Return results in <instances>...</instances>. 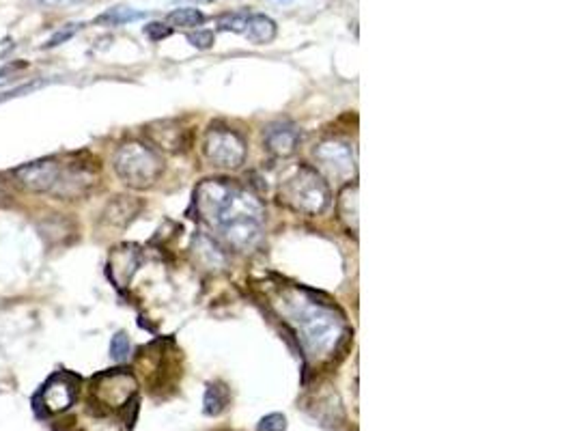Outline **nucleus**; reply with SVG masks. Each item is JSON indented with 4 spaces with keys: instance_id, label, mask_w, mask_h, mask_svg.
<instances>
[{
    "instance_id": "obj_27",
    "label": "nucleus",
    "mask_w": 575,
    "mask_h": 431,
    "mask_svg": "<svg viewBox=\"0 0 575 431\" xmlns=\"http://www.w3.org/2000/svg\"><path fill=\"white\" fill-rule=\"evenodd\" d=\"M284 429H286V419L282 414H267L259 423V431H284Z\"/></svg>"
},
{
    "instance_id": "obj_17",
    "label": "nucleus",
    "mask_w": 575,
    "mask_h": 431,
    "mask_svg": "<svg viewBox=\"0 0 575 431\" xmlns=\"http://www.w3.org/2000/svg\"><path fill=\"white\" fill-rule=\"evenodd\" d=\"M147 134H149V138L155 142L157 147H164V149H170V151H177L183 145V142H181L183 130H181V127H177V125L168 123V121L151 125L149 130H147Z\"/></svg>"
},
{
    "instance_id": "obj_3",
    "label": "nucleus",
    "mask_w": 575,
    "mask_h": 431,
    "mask_svg": "<svg viewBox=\"0 0 575 431\" xmlns=\"http://www.w3.org/2000/svg\"><path fill=\"white\" fill-rule=\"evenodd\" d=\"M280 201L291 210L317 216L330 203V190L319 170L311 166H297L291 177H286L280 186Z\"/></svg>"
},
{
    "instance_id": "obj_4",
    "label": "nucleus",
    "mask_w": 575,
    "mask_h": 431,
    "mask_svg": "<svg viewBox=\"0 0 575 431\" xmlns=\"http://www.w3.org/2000/svg\"><path fill=\"white\" fill-rule=\"evenodd\" d=\"M203 151L205 157L210 159L214 166L220 168H239L246 159V145L231 130H220L214 127L205 134L203 140Z\"/></svg>"
},
{
    "instance_id": "obj_28",
    "label": "nucleus",
    "mask_w": 575,
    "mask_h": 431,
    "mask_svg": "<svg viewBox=\"0 0 575 431\" xmlns=\"http://www.w3.org/2000/svg\"><path fill=\"white\" fill-rule=\"evenodd\" d=\"M43 82H26L22 87H15V89H9V91H3L0 93V102H7V100H13V98H20V95L24 93H30V91H37Z\"/></svg>"
},
{
    "instance_id": "obj_20",
    "label": "nucleus",
    "mask_w": 575,
    "mask_h": 431,
    "mask_svg": "<svg viewBox=\"0 0 575 431\" xmlns=\"http://www.w3.org/2000/svg\"><path fill=\"white\" fill-rule=\"evenodd\" d=\"M229 406V390L222 384H210L205 390V414L207 417H218V414Z\"/></svg>"
},
{
    "instance_id": "obj_15",
    "label": "nucleus",
    "mask_w": 575,
    "mask_h": 431,
    "mask_svg": "<svg viewBox=\"0 0 575 431\" xmlns=\"http://www.w3.org/2000/svg\"><path fill=\"white\" fill-rule=\"evenodd\" d=\"M140 210V205L132 199V197H115V201H110L106 212H104V220L113 227H125Z\"/></svg>"
},
{
    "instance_id": "obj_32",
    "label": "nucleus",
    "mask_w": 575,
    "mask_h": 431,
    "mask_svg": "<svg viewBox=\"0 0 575 431\" xmlns=\"http://www.w3.org/2000/svg\"><path fill=\"white\" fill-rule=\"evenodd\" d=\"M278 3H289V0H278Z\"/></svg>"
},
{
    "instance_id": "obj_31",
    "label": "nucleus",
    "mask_w": 575,
    "mask_h": 431,
    "mask_svg": "<svg viewBox=\"0 0 575 431\" xmlns=\"http://www.w3.org/2000/svg\"><path fill=\"white\" fill-rule=\"evenodd\" d=\"M0 195H3V184H0Z\"/></svg>"
},
{
    "instance_id": "obj_10",
    "label": "nucleus",
    "mask_w": 575,
    "mask_h": 431,
    "mask_svg": "<svg viewBox=\"0 0 575 431\" xmlns=\"http://www.w3.org/2000/svg\"><path fill=\"white\" fill-rule=\"evenodd\" d=\"M13 177L30 192H52L60 177V164L52 157L35 159V162L13 168Z\"/></svg>"
},
{
    "instance_id": "obj_6",
    "label": "nucleus",
    "mask_w": 575,
    "mask_h": 431,
    "mask_svg": "<svg viewBox=\"0 0 575 431\" xmlns=\"http://www.w3.org/2000/svg\"><path fill=\"white\" fill-rule=\"evenodd\" d=\"M91 393L106 408H123L136 395V379L130 371L113 369L93 379Z\"/></svg>"
},
{
    "instance_id": "obj_19",
    "label": "nucleus",
    "mask_w": 575,
    "mask_h": 431,
    "mask_svg": "<svg viewBox=\"0 0 575 431\" xmlns=\"http://www.w3.org/2000/svg\"><path fill=\"white\" fill-rule=\"evenodd\" d=\"M339 214L349 229L358 231V186H347L339 199Z\"/></svg>"
},
{
    "instance_id": "obj_29",
    "label": "nucleus",
    "mask_w": 575,
    "mask_h": 431,
    "mask_svg": "<svg viewBox=\"0 0 575 431\" xmlns=\"http://www.w3.org/2000/svg\"><path fill=\"white\" fill-rule=\"evenodd\" d=\"M37 3L43 7H52V9H65V7H76L80 3H84V0H37Z\"/></svg>"
},
{
    "instance_id": "obj_12",
    "label": "nucleus",
    "mask_w": 575,
    "mask_h": 431,
    "mask_svg": "<svg viewBox=\"0 0 575 431\" xmlns=\"http://www.w3.org/2000/svg\"><path fill=\"white\" fill-rule=\"evenodd\" d=\"M140 248L127 244V246H119L110 252L108 259V276L117 287H125L132 280V276L136 274V269L140 267Z\"/></svg>"
},
{
    "instance_id": "obj_8",
    "label": "nucleus",
    "mask_w": 575,
    "mask_h": 431,
    "mask_svg": "<svg viewBox=\"0 0 575 431\" xmlns=\"http://www.w3.org/2000/svg\"><path fill=\"white\" fill-rule=\"evenodd\" d=\"M237 192V186L227 179H205L194 192L196 212L203 220L218 225L222 212L227 210L233 195Z\"/></svg>"
},
{
    "instance_id": "obj_23",
    "label": "nucleus",
    "mask_w": 575,
    "mask_h": 431,
    "mask_svg": "<svg viewBox=\"0 0 575 431\" xmlns=\"http://www.w3.org/2000/svg\"><path fill=\"white\" fill-rule=\"evenodd\" d=\"M130 339H127V334L125 332H117L113 341H110V356H113V360L117 362H123L127 360V356H130Z\"/></svg>"
},
{
    "instance_id": "obj_14",
    "label": "nucleus",
    "mask_w": 575,
    "mask_h": 431,
    "mask_svg": "<svg viewBox=\"0 0 575 431\" xmlns=\"http://www.w3.org/2000/svg\"><path fill=\"white\" fill-rule=\"evenodd\" d=\"M192 248H194V259L207 267V269H218L225 267V252L220 250V246L214 242L212 237L207 235H194V242H192Z\"/></svg>"
},
{
    "instance_id": "obj_18",
    "label": "nucleus",
    "mask_w": 575,
    "mask_h": 431,
    "mask_svg": "<svg viewBox=\"0 0 575 431\" xmlns=\"http://www.w3.org/2000/svg\"><path fill=\"white\" fill-rule=\"evenodd\" d=\"M142 18H147L145 11H136L130 7H113L104 11L102 15L95 18V24H102V26H125L130 22H138Z\"/></svg>"
},
{
    "instance_id": "obj_7",
    "label": "nucleus",
    "mask_w": 575,
    "mask_h": 431,
    "mask_svg": "<svg viewBox=\"0 0 575 431\" xmlns=\"http://www.w3.org/2000/svg\"><path fill=\"white\" fill-rule=\"evenodd\" d=\"M80 379L71 373H56L45 382L43 388L35 397V408L47 414H60L74 406L78 397Z\"/></svg>"
},
{
    "instance_id": "obj_26",
    "label": "nucleus",
    "mask_w": 575,
    "mask_h": 431,
    "mask_svg": "<svg viewBox=\"0 0 575 431\" xmlns=\"http://www.w3.org/2000/svg\"><path fill=\"white\" fill-rule=\"evenodd\" d=\"M145 35H147L151 41H162V39H166V37L172 35V28L166 26V24H162V22H151V24L145 26Z\"/></svg>"
},
{
    "instance_id": "obj_16",
    "label": "nucleus",
    "mask_w": 575,
    "mask_h": 431,
    "mask_svg": "<svg viewBox=\"0 0 575 431\" xmlns=\"http://www.w3.org/2000/svg\"><path fill=\"white\" fill-rule=\"evenodd\" d=\"M244 35L248 37V41L257 43V45L269 43L271 39L276 37V22L271 18H267V15H261V13L250 15Z\"/></svg>"
},
{
    "instance_id": "obj_2",
    "label": "nucleus",
    "mask_w": 575,
    "mask_h": 431,
    "mask_svg": "<svg viewBox=\"0 0 575 431\" xmlns=\"http://www.w3.org/2000/svg\"><path fill=\"white\" fill-rule=\"evenodd\" d=\"M113 166L117 177L136 190L151 188L164 170V162L155 153V149L138 140L125 142V145L117 149L113 157Z\"/></svg>"
},
{
    "instance_id": "obj_13",
    "label": "nucleus",
    "mask_w": 575,
    "mask_h": 431,
    "mask_svg": "<svg viewBox=\"0 0 575 431\" xmlns=\"http://www.w3.org/2000/svg\"><path fill=\"white\" fill-rule=\"evenodd\" d=\"M265 145L278 157H289L297 151L300 132L291 123H271L265 130Z\"/></svg>"
},
{
    "instance_id": "obj_11",
    "label": "nucleus",
    "mask_w": 575,
    "mask_h": 431,
    "mask_svg": "<svg viewBox=\"0 0 575 431\" xmlns=\"http://www.w3.org/2000/svg\"><path fill=\"white\" fill-rule=\"evenodd\" d=\"M93 184H95V170L89 164L82 162L67 164V168L60 166V177L50 195L58 199H76V197H82Z\"/></svg>"
},
{
    "instance_id": "obj_24",
    "label": "nucleus",
    "mask_w": 575,
    "mask_h": 431,
    "mask_svg": "<svg viewBox=\"0 0 575 431\" xmlns=\"http://www.w3.org/2000/svg\"><path fill=\"white\" fill-rule=\"evenodd\" d=\"M80 28H82V24H65L63 28H58L56 33H52V37L47 39L41 47H43V50H50V47H58V45H63L65 41H69Z\"/></svg>"
},
{
    "instance_id": "obj_30",
    "label": "nucleus",
    "mask_w": 575,
    "mask_h": 431,
    "mask_svg": "<svg viewBox=\"0 0 575 431\" xmlns=\"http://www.w3.org/2000/svg\"><path fill=\"white\" fill-rule=\"evenodd\" d=\"M26 65H28L26 60H13V63H7V65H3V67H0V80H3V78H7V76H13L15 71L24 69Z\"/></svg>"
},
{
    "instance_id": "obj_9",
    "label": "nucleus",
    "mask_w": 575,
    "mask_h": 431,
    "mask_svg": "<svg viewBox=\"0 0 575 431\" xmlns=\"http://www.w3.org/2000/svg\"><path fill=\"white\" fill-rule=\"evenodd\" d=\"M315 162L319 164L328 177L334 179H347L356 170V157L354 151L341 140H326L315 149Z\"/></svg>"
},
{
    "instance_id": "obj_1",
    "label": "nucleus",
    "mask_w": 575,
    "mask_h": 431,
    "mask_svg": "<svg viewBox=\"0 0 575 431\" xmlns=\"http://www.w3.org/2000/svg\"><path fill=\"white\" fill-rule=\"evenodd\" d=\"M284 313L295 324L306 354L311 358H324L337 349L343 337V322L330 307L315 302L300 291H289L282 298Z\"/></svg>"
},
{
    "instance_id": "obj_22",
    "label": "nucleus",
    "mask_w": 575,
    "mask_h": 431,
    "mask_svg": "<svg viewBox=\"0 0 575 431\" xmlns=\"http://www.w3.org/2000/svg\"><path fill=\"white\" fill-rule=\"evenodd\" d=\"M250 15L246 11H237V13H225L218 20V28L220 30H231V33H244L246 24H248Z\"/></svg>"
},
{
    "instance_id": "obj_25",
    "label": "nucleus",
    "mask_w": 575,
    "mask_h": 431,
    "mask_svg": "<svg viewBox=\"0 0 575 431\" xmlns=\"http://www.w3.org/2000/svg\"><path fill=\"white\" fill-rule=\"evenodd\" d=\"M214 33L212 30H196V33H190L188 35V41L190 45H194L196 50H210V47L214 45Z\"/></svg>"
},
{
    "instance_id": "obj_5",
    "label": "nucleus",
    "mask_w": 575,
    "mask_h": 431,
    "mask_svg": "<svg viewBox=\"0 0 575 431\" xmlns=\"http://www.w3.org/2000/svg\"><path fill=\"white\" fill-rule=\"evenodd\" d=\"M261 212H231L218 222V227L231 248L244 252L261 239Z\"/></svg>"
},
{
    "instance_id": "obj_21",
    "label": "nucleus",
    "mask_w": 575,
    "mask_h": 431,
    "mask_svg": "<svg viewBox=\"0 0 575 431\" xmlns=\"http://www.w3.org/2000/svg\"><path fill=\"white\" fill-rule=\"evenodd\" d=\"M166 22L170 26H177V28H194V26H201L205 22V13L201 9L181 7V9L170 11Z\"/></svg>"
}]
</instances>
